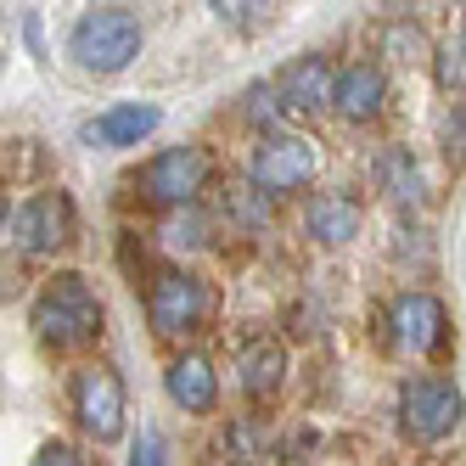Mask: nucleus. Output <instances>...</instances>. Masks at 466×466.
Returning a JSON list of instances; mask_svg holds the SVG:
<instances>
[{
	"mask_svg": "<svg viewBox=\"0 0 466 466\" xmlns=\"http://www.w3.org/2000/svg\"><path fill=\"white\" fill-rule=\"evenodd\" d=\"M0 225H6V197H0Z\"/></svg>",
	"mask_w": 466,
	"mask_h": 466,
	"instance_id": "22",
	"label": "nucleus"
},
{
	"mask_svg": "<svg viewBox=\"0 0 466 466\" xmlns=\"http://www.w3.org/2000/svg\"><path fill=\"white\" fill-rule=\"evenodd\" d=\"M331 102V62L326 56H298L292 68L276 74V107L287 113H320Z\"/></svg>",
	"mask_w": 466,
	"mask_h": 466,
	"instance_id": "11",
	"label": "nucleus"
},
{
	"mask_svg": "<svg viewBox=\"0 0 466 466\" xmlns=\"http://www.w3.org/2000/svg\"><path fill=\"white\" fill-rule=\"evenodd\" d=\"M439 85H444V90H461V51H444V62H439Z\"/></svg>",
	"mask_w": 466,
	"mask_h": 466,
	"instance_id": "21",
	"label": "nucleus"
},
{
	"mask_svg": "<svg viewBox=\"0 0 466 466\" xmlns=\"http://www.w3.org/2000/svg\"><path fill=\"white\" fill-rule=\"evenodd\" d=\"M461 410H466V399H461V382H450V377H416L399 393V427H405L416 444L450 439L461 427Z\"/></svg>",
	"mask_w": 466,
	"mask_h": 466,
	"instance_id": "3",
	"label": "nucleus"
},
{
	"mask_svg": "<svg viewBox=\"0 0 466 466\" xmlns=\"http://www.w3.org/2000/svg\"><path fill=\"white\" fill-rule=\"evenodd\" d=\"M12 237L23 253H62L74 242V203H68V191H40V197H28V203L17 208L12 219Z\"/></svg>",
	"mask_w": 466,
	"mask_h": 466,
	"instance_id": "8",
	"label": "nucleus"
},
{
	"mask_svg": "<svg viewBox=\"0 0 466 466\" xmlns=\"http://www.w3.org/2000/svg\"><path fill=\"white\" fill-rule=\"evenodd\" d=\"M74 416L96 444H113L124 432V382L107 365H79L74 377Z\"/></svg>",
	"mask_w": 466,
	"mask_h": 466,
	"instance_id": "7",
	"label": "nucleus"
},
{
	"mask_svg": "<svg viewBox=\"0 0 466 466\" xmlns=\"http://www.w3.org/2000/svg\"><path fill=\"white\" fill-rule=\"evenodd\" d=\"M315 169H320V147L304 136H264L253 147V191H264V197L309 186Z\"/></svg>",
	"mask_w": 466,
	"mask_h": 466,
	"instance_id": "6",
	"label": "nucleus"
},
{
	"mask_svg": "<svg viewBox=\"0 0 466 466\" xmlns=\"http://www.w3.org/2000/svg\"><path fill=\"white\" fill-rule=\"evenodd\" d=\"M129 466H163V439H157L152 427L136 439V450H129Z\"/></svg>",
	"mask_w": 466,
	"mask_h": 466,
	"instance_id": "19",
	"label": "nucleus"
},
{
	"mask_svg": "<svg viewBox=\"0 0 466 466\" xmlns=\"http://www.w3.org/2000/svg\"><path fill=\"white\" fill-rule=\"evenodd\" d=\"M35 331L40 343L51 349H79V343H96L102 338V298H96V287L74 270H62L46 281V292L35 298Z\"/></svg>",
	"mask_w": 466,
	"mask_h": 466,
	"instance_id": "1",
	"label": "nucleus"
},
{
	"mask_svg": "<svg viewBox=\"0 0 466 466\" xmlns=\"http://www.w3.org/2000/svg\"><path fill=\"white\" fill-rule=\"evenodd\" d=\"M388 326H393V343L405 349V354H439L444 338H450V315H444V304H439L432 292H405V298H393Z\"/></svg>",
	"mask_w": 466,
	"mask_h": 466,
	"instance_id": "9",
	"label": "nucleus"
},
{
	"mask_svg": "<svg viewBox=\"0 0 466 466\" xmlns=\"http://www.w3.org/2000/svg\"><path fill=\"white\" fill-rule=\"evenodd\" d=\"M163 388H169V399H175L186 416H208V410L219 405V377H214V365H208L203 354H180V360H169Z\"/></svg>",
	"mask_w": 466,
	"mask_h": 466,
	"instance_id": "13",
	"label": "nucleus"
},
{
	"mask_svg": "<svg viewBox=\"0 0 466 466\" xmlns=\"http://www.w3.org/2000/svg\"><path fill=\"white\" fill-rule=\"evenodd\" d=\"M35 466H85V455L74 450V444H62V439H51L40 455H35Z\"/></svg>",
	"mask_w": 466,
	"mask_h": 466,
	"instance_id": "20",
	"label": "nucleus"
},
{
	"mask_svg": "<svg viewBox=\"0 0 466 466\" xmlns=\"http://www.w3.org/2000/svg\"><path fill=\"white\" fill-rule=\"evenodd\" d=\"M208 315V287L203 276L180 270V264H169V270H157L152 287H147V320L157 338H186V331H197Z\"/></svg>",
	"mask_w": 466,
	"mask_h": 466,
	"instance_id": "4",
	"label": "nucleus"
},
{
	"mask_svg": "<svg viewBox=\"0 0 466 466\" xmlns=\"http://www.w3.org/2000/svg\"><path fill=\"white\" fill-rule=\"evenodd\" d=\"M208 175H214L208 147H169L141 169V191L157 208H186V203H197V191L208 186Z\"/></svg>",
	"mask_w": 466,
	"mask_h": 466,
	"instance_id": "5",
	"label": "nucleus"
},
{
	"mask_svg": "<svg viewBox=\"0 0 466 466\" xmlns=\"http://www.w3.org/2000/svg\"><path fill=\"white\" fill-rule=\"evenodd\" d=\"M157 124H163V113L152 102H124V107H107L102 118H90L85 141L90 147H141Z\"/></svg>",
	"mask_w": 466,
	"mask_h": 466,
	"instance_id": "15",
	"label": "nucleus"
},
{
	"mask_svg": "<svg viewBox=\"0 0 466 466\" xmlns=\"http://www.w3.org/2000/svg\"><path fill=\"white\" fill-rule=\"evenodd\" d=\"M382 191L393 203H421V169L410 163V152H382Z\"/></svg>",
	"mask_w": 466,
	"mask_h": 466,
	"instance_id": "16",
	"label": "nucleus"
},
{
	"mask_svg": "<svg viewBox=\"0 0 466 466\" xmlns=\"http://www.w3.org/2000/svg\"><path fill=\"white\" fill-rule=\"evenodd\" d=\"M287 382V349L276 338H248L237 349V388L248 399H276Z\"/></svg>",
	"mask_w": 466,
	"mask_h": 466,
	"instance_id": "12",
	"label": "nucleus"
},
{
	"mask_svg": "<svg viewBox=\"0 0 466 466\" xmlns=\"http://www.w3.org/2000/svg\"><path fill=\"white\" fill-rule=\"evenodd\" d=\"M304 225H309V237H315V242L343 248V242L360 237L365 214H360V203H354L349 191H315V197H309V208H304Z\"/></svg>",
	"mask_w": 466,
	"mask_h": 466,
	"instance_id": "14",
	"label": "nucleus"
},
{
	"mask_svg": "<svg viewBox=\"0 0 466 466\" xmlns=\"http://www.w3.org/2000/svg\"><path fill=\"white\" fill-rule=\"evenodd\" d=\"M203 219H197V214H180V219H169V230H163V237H169L175 248H197V242H203Z\"/></svg>",
	"mask_w": 466,
	"mask_h": 466,
	"instance_id": "18",
	"label": "nucleus"
},
{
	"mask_svg": "<svg viewBox=\"0 0 466 466\" xmlns=\"http://www.w3.org/2000/svg\"><path fill=\"white\" fill-rule=\"evenodd\" d=\"M382 102H388V79H382V68H371V62H354V68L331 74V102L326 107H338L349 124L377 118Z\"/></svg>",
	"mask_w": 466,
	"mask_h": 466,
	"instance_id": "10",
	"label": "nucleus"
},
{
	"mask_svg": "<svg viewBox=\"0 0 466 466\" xmlns=\"http://www.w3.org/2000/svg\"><path fill=\"white\" fill-rule=\"evenodd\" d=\"M141 40H147V28H141V17L129 6H96V12H85L74 23L68 51L90 74H124L129 62L141 56Z\"/></svg>",
	"mask_w": 466,
	"mask_h": 466,
	"instance_id": "2",
	"label": "nucleus"
},
{
	"mask_svg": "<svg viewBox=\"0 0 466 466\" xmlns=\"http://www.w3.org/2000/svg\"><path fill=\"white\" fill-rule=\"evenodd\" d=\"M264 208H270V197H264V191H253V186H225V214H237V219L258 225Z\"/></svg>",
	"mask_w": 466,
	"mask_h": 466,
	"instance_id": "17",
	"label": "nucleus"
}]
</instances>
